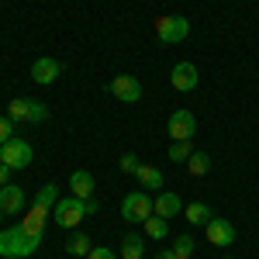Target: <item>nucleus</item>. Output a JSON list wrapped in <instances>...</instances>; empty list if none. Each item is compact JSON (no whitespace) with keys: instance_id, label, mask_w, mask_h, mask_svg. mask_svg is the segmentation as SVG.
<instances>
[{"instance_id":"f257e3e1","label":"nucleus","mask_w":259,"mask_h":259,"mask_svg":"<svg viewBox=\"0 0 259 259\" xmlns=\"http://www.w3.org/2000/svg\"><path fill=\"white\" fill-rule=\"evenodd\" d=\"M38 239H31L21 225H11V228H0V256L4 259H28L38 252Z\"/></svg>"},{"instance_id":"f03ea898","label":"nucleus","mask_w":259,"mask_h":259,"mask_svg":"<svg viewBox=\"0 0 259 259\" xmlns=\"http://www.w3.org/2000/svg\"><path fill=\"white\" fill-rule=\"evenodd\" d=\"M7 118L14 121V124H38V121L49 118V107L35 97H18L7 104Z\"/></svg>"},{"instance_id":"7ed1b4c3","label":"nucleus","mask_w":259,"mask_h":259,"mask_svg":"<svg viewBox=\"0 0 259 259\" xmlns=\"http://www.w3.org/2000/svg\"><path fill=\"white\" fill-rule=\"evenodd\" d=\"M52 218H56V225L59 228H76L83 218H87V200L80 197H59L56 200V207H52Z\"/></svg>"},{"instance_id":"20e7f679","label":"nucleus","mask_w":259,"mask_h":259,"mask_svg":"<svg viewBox=\"0 0 259 259\" xmlns=\"http://www.w3.org/2000/svg\"><path fill=\"white\" fill-rule=\"evenodd\" d=\"M35 159V149H31V142L24 139H11L0 145V162L4 166H11V169H28Z\"/></svg>"},{"instance_id":"39448f33","label":"nucleus","mask_w":259,"mask_h":259,"mask_svg":"<svg viewBox=\"0 0 259 259\" xmlns=\"http://www.w3.org/2000/svg\"><path fill=\"white\" fill-rule=\"evenodd\" d=\"M190 35V21L180 18V14H166V18L156 21V38L162 41V45H177V41H183Z\"/></svg>"},{"instance_id":"423d86ee","label":"nucleus","mask_w":259,"mask_h":259,"mask_svg":"<svg viewBox=\"0 0 259 259\" xmlns=\"http://www.w3.org/2000/svg\"><path fill=\"white\" fill-rule=\"evenodd\" d=\"M121 214H124V221H132V225L152 218V214H156L152 197H149V194H142V190H132V194L124 197V204H121Z\"/></svg>"},{"instance_id":"0eeeda50","label":"nucleus","mask_w":259,"mask_h":259,"mask_svg":"<svg viewBox=\"0 0 259 259\" xmlns=\"http://www.w3.org/2000/svg\"><path fill=\"white\" fill-rule=\"evenodd\" d=\"M194 132H197V118L190 111H173L169 114V135H173V142H190Z\"/></svg>"},{"instance_id":"6e6552de","label":"nucleus","mask_w":259,"mask_h":259,"mask_svg":"<svg viewBox=\"0 0 259 259\" xmlns=\"http://www.w3.org/2000/svg\"><path fill=\"white\" fill-rule=\"evenodd\" d=\"M204 228H207V242L218 245V249H225V245L235 242V225H232L228 218H211Z\"/></svg>"},{"instance_id":"1a4fd4ad","label":"nucleus","mask_w":259,"mask_h":259,"mask_svg":"<svg viewBox=\"0 0 259 259\" xmlns=\"http://www.w3.org/2000/svg\"><path fill=\"white\" fill-rule=\"evenodd\" d=\"M111 94H114L121 104H135V100L142 97V83L135 80V76H128V73H121V76L111 80Z\"/></svg>"},{"instance_id":"9d476101","label":"nucleus","mask_w":259,"mask_h":259,"mask_svg":"<svg viewBox=\"0 0 259 259\" xmlns=\"http://www.w3.org/2000/svg\"><path fill=\"white\" fill-rule=\"evenodd\" d=\"M169 83H173V90H180V94H190L197 87V66L194 62H177L173 73H169Z\"/></svg>"},{"instance_id":"9b49d317","label":"nucleus","mask_w":259,"mask_h":259,"mask_svg":"<svg viewBox=\"0 0 259 259\" xmlns=\"http://www.w3.org/2000/svg\"><path fill=\"white\" fill-rule=\"evenodd\" d=\"M62 73L59 59H49V56H41V59H35V66H31V80L38 83V87H49V83H56Z\"/></svg>"},{"instance_id":"f8f14e48","label":"nucleus","mask_w":259,"mask_h":259,"mask_svg":"<svg viewBox=\"0 0 259 259\" xmlns=\"http://www.w3.org/2000/svg\"><path fill=\"white\" fill-rule=\"evenodd\" d=\"M49 214H52V211H45V207H35V204H31V211L24 214V221H21V228H24V232H28L31 239H38V242H41V235H45V221H49Z\"/></svg>"},{"instance_id":"ddd939ff","label":"nucleus","mask_w":259,"mask_h":259,"mask_svg":"<svg viewBox=\"0 0 259 259\" xmlns=\"http://www.w3.org/2000/svg\"><path fill=\"white\" fill-rule=\"evenodd\" d=\"M152 207H156V214H159V218H177L180 211H183V200H180V194H173V190H162L159 197L152 200Z\"/></svg>"},{"instance_id":"4468645a","label":"nucleus","mask_w":259,"mask_h":259,"mask_svg":"<svg viewBox=\"0 0 259 259\" xmlns=\"http://www.w3.org/2000/svg\"><path fill=\"white\" fill-rule=\"evenodd\" d=\"M21 207H24V190L14 187V183L0 187V211L4 214H21Z\"/></svg>"},{"instance_id":"2eb2a0df","label":"nucleus","mask_w":259,"mask_h":259,"mask_svg":"<svg viewBox=\"0 0 259 259\" xmlns=\"http://www.w3.org/2000/svg\"><path fill=\"white\" fill-rule=\"evenodd\" d=\"M69 187H73V197H80V200L94 197V177H90L87 169H76V173L69 177Z\"/></svg>"},{"instance_id":"dca6fc26","label":"nucleus","mask_w":259,"mask_h":259,"mask_svg":"<svg viewBox=\"0 0 259 259\" xmlns=\"http://www.w3.org/2000/svg\"><path fill=\"white\" fill-rule=\"evenodd\" d=\"M145 256V239L142 235H124L121 239V259H142Z\"/></svg>"},{"instance_id":"f3484780","label":"nucleus","mask_w":259,"mask_h":259,"mask_svg":"<svg viewBox=\"0 0 259 259\" xmlns=\"http://www.w3.org/2000/svg\"><path fill=\"white\" fill-rule=\"evenodd\" d=\"M56 200H59V183H45V187H38V194H35V207L52 211Z\"/></svg>"},{"instance_id":"a211bd4d","label":"nucleus","mask_w":259,"mask_h":259,"mask_svg":"<svg viewBox=\"0 0 259 259\" xmlns=\"http://www.w3.org/2000/svg\"><path fill=\"white\" fill-rule=\"evenodd\" d=\"M183 218L190 221V225H207V221L214 218V214H211V207H207V204H187V207H183Z\"/></svg>"},{"instance_id":"6ab92c4d","label":"nucleus","mask_w":259,"mask_h":259,"mask_svg":"<svg viewBox=\"0 0 259 259\" xmlns=\"http://www.w3.org/2000/svg\"><path fill=\"white\" fill-rule=\"evenodd\" d=\"M135 177L149 187V190H159L162 187V169H156V166H149V162H142L139 169H135Z\"/></svg>"},{"instance_id":"aec40b11","label":"nucleus","mask_w":259,"mask_h":259,"mask_svg":"<svg viewBox=\"0 0 259 259\" xmlns=\"http://www.w3.org/2000/svg\"><path fill=\"white\" fill-rule=\"evenodd\" d=\"M142 225H145V235H149V239H166V235H169V221H166V218H159V214L145 218Z\"/></svg>"},{"instance_id":"412c9836","label":"nucleus","mask_w":259,"mask_h":259,"mask_svg":"<svg viewBox=\"0 0 259 259\" xmlns=\"http://www.w3.org/2000/svg\"><path fill=\"white\" fill-rule=\"evenodd\" d=\"M187 169H190V177H204V173L211 169V156H207V152H194V156L187 159Z\"/></svg>"},{"instance_id":"4be33fe9","label":"nucleus","mask_w":259,"mask_h":259,"mask_svg":"<svg viewBox=\"0 0 259 259\" xmlns=\"http://www.w3.org/2000/svg\"><path fill=\"white\" fill-rule=\"evenodd\" d=\"M90 249H94V245H90V239H87V235H73V239L66 242V252H69V256H90Z\"/></svg>"},{"instance_id":"5701e85b","label":"nucleus","mask_w":259,"mask_h":259,"mask_svg":"<svg viewBox=\"0 0 259 259\" xmlns=\"http://www.w3.org/2000/svg\"><path fill=\"white\" fill-rule=\"evenodd\" d=\"M173 252H177V259H190L194 256V235H177Z\"/></svg>"},{"instance_id":"b1692460","label":"nucleus","mask_w":259,"mask_h":259,"mask_svg":"<svg viewBox=\"0 0 259 259\" xmlns=\"http://www.w3.org/2000/svg\"><path fill=\"white\" fill-rule=\"evenodd\" d=\"M190 156H194V145H190V142H173V145H169V159L173 162H187Z\"/></svg>"},{"instance_id":"393cba45","label":"nucleus","mask_w":259,"mask_h":259,"mask_svg":"<svg viewBox=\"0 0 259 259\" xmlns=\"http://www.w3.org/2000/svg\"><path fill=\"white\" fill-rule=\"evenodd\" d=\"M139 166H142V162H139L135 152H124V156H121V173H135Z\"/></svg>"},{"instance_id":"a878e982","label":"nucleus","mask_w":259,"mask_h":259,"mask_svg":"<svg viewBox=\"0 0 259 259\" xmlns=\"http://www.w3.org/2000/svg\"><path fill=\"white\" fill-rule=\"evenodd\" d=\"M11 132H14V121L7 118V114H0V145H4V142H11V139H14Z\"/></svg>"},{"instance_id":"bb28decb","label":"nucleus","mask_w":259,"mask_h":259,"mask_svg":"<svg viewBox=\"0 0 259 259\" xmlns=\"http://www.w3.org/2000/svg\"><path fill=\"white\" fill-rule=\"evenodd\" d=\"M87 259H118L114 249H107V245H97V249H90V256Z\"/></svg>"},{"instance_id":"cd10ccee","label":"nucleus","mask_w":259,"mask_h":259,"mask_svg":"<svg viewBox=\"0 0 259 259\" xmlns=\"http://www.w3.org/2000/svg\"><path fill=\"white\" fill-rule=\"evenodd\" d=\"M7 183H11V166L0 162V187H7Z\"/></svg>"},{"instance_id":"c85d7f7f","label":"nucleus","mask_w":259,"mask_h":259,"mask_svg":"<svg viewBox=\"0 0 259 259\" xmlns=\"http://www.w3.org/2000/svg\"><path fill=\"white\" fill-rule=\"evenodd\" d=\"M97 207H100L97 197H90V200H87V214H97Z\"/></svg>"},{"instance_id":"c756f323","label":"nucleus","mask_w":259,"mask_h":259,"mask_svg":"<svg viewBox=\"0 0 259 259\" xmlns=\"http://www.w3.org/2000/svg\"><path fill=\"white\" fill-rule=\"evenodd\" d=\"M156 259H177V252L173 249H162V252H156Z\"/></svg>"}]
</instances>
